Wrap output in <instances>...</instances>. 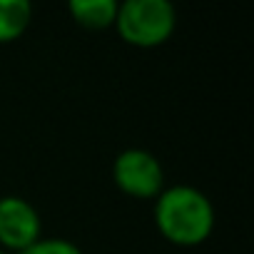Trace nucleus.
I'll return each instance as SVG.
<instances>
[{
    "instance_id": "nucleus-8",
    "label": "nucleus",
    "mask_w": 254,
    "mask_h": 254,
    "mask_svg": "<svg viewBox=\"0 0 254 254\" xmlns=\"http://www.w3.org/2000/svg\"><path fill=\"white\" fill-rule=\"evenodd\" d=\"M0 254H8V252H3V249H0Z\"/></svg>"
},
{
    "instance_id": "nucleus-4",
    "label": "nucleus",
    "mask_w": 254,
    "mask_h": 254,
    "mask_svg": "<svg viewBox=\"0 0 254 254\" xmlns=\"http://www.w3.org/2000/svg\"><path fill=\"white\" fill-rule=\"evenodd\" d=\"M40 239V214L38 209L15 194L0 197V244L15 254Z\"/></svg>"
},
{
    "instance_id": "nucleus-5",
    "label": "nucleus",
    "mask_w": 254,
    "mask_h": 254,
    "mask_svg": "<svg viewBox=\"0 0 254 254\" xmlns=\"http://www.w3.org/2000/svg\"><path fill=\"white\" fill-rule=\"evenodd\" d=\"M117 5L120 3H115V0H70L67 10L80 25L102 30V28L115 25Z\"/></svg>"
},
{
    "instance_id": "nucleus-7",
    "label": "nucleus",
    "mask_w": 254,
    "mask_h": 254,
    "mask_svg": "<svg viewBox=\"0 0 254 254\" xmlns=\"http://www.w3.org/2000/svg\"><path fill=\"white\" fill-rule=\"evenodd\" d=\"M18 254H82L72 242L60 239V237H50V239H38L30 247H25Z\"/></svg>"
},
{
    "instance_id": "nucleus-3",
    "label": "nucleus",
    "mask_w": 254,
    "mask_h": 254,
    "mask_svg": "<svg viewBox=\"0 0 254 254\" xmlns=\"http://www.w3.org/2000/svg\"><path fill=\"white\" fill-rule=\"evenodd\" d=\"M112 177L122 192L132 197H157L165 185V172L160 160L140 147H130L115 157Z\"/></svg>"
},
{
    "instance_id": "nucleus-2",
    "label": "nucleus",
    "mask_w": 254,
    "mask_h": 254,
    "mask_svg": "<svg viewBox=\"0 0 254 254\" xmlns=\"http://www.w3.org/2000/svg\"><path fill=\"white\" fill-rule=\"evenodd\" d=\"M115 25L130 45L155 48L175 33L177 10L170 0H125L117 5Z\"/></svg>"
},
{
    "instance_id": "nucleus-1",
    "label": "nucleus",
    "mask_w": 254,
    "mask_h": 254,
    "mask_svg": "<svg viewBox=\"0 0 254 254\" xmlns=\"http://www.w3.org/2000/svg\"><path fill=\"white\" fill-rule=\"evenodd\" d=\"M155 222L172 244L194 247L214 229V207L197 187L175 185L157 194Z\"/></svg>"
},
{
    "instance_id": "nucleus-6",
    "label": "nucleus",
    "mask_w": 254,
    "mask_h": 254,
    "mask_svg": "<svg viewBox=\"0 0 254 254\" xmlns=\"http://www.w3.org/2000/svg\"><path fill=\"white\" fill-rule=\"evenodd\" d=\"M33 20V5L28 0H0V43L20 38Z\"/></svg>"
}]
</instances>
